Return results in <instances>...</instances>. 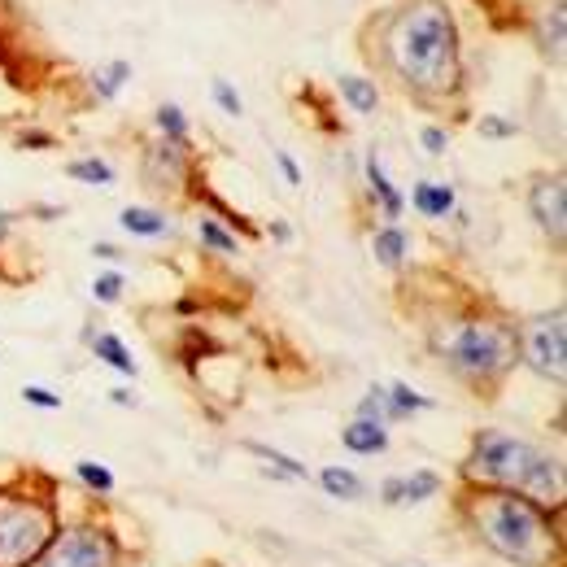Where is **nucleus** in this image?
I'll return each instance as SVG.
<instances>
[{
  "label": "nucleus",
  "instance_id": "nucleus-7",
  "mask_svg": "<svg viewBox=\"0 0 567 567\" xmlns=\"http://www.w3.org/2000/svg\"><path fill=\"white\" fill-rule=\"evenodd\" d=\"M515 345H520V363L533 367L541 380H550L554 389H563L567 380V323L563 306L550 315H533L515 328Z\"/></svg>",
  "mask_w": 567,
  "mask_h": 567
},
{
  "label": "nucleus",
  "instance_id": "nucleus-24",
  "mask_svg": "<svg viewBox=\"0 0 567 567\" xmlns=\"http://www.w3.org/2000/svg\"><path fill=\"white\" fill-rule=\"evenodd\" d=\"M197 236H201V245H210L214 253H227V258L240 253V240L227 232L223 223H214V219H197Z\"/></svg>",
  "mask_w": 567,
  "mask_h": 567
},
{
  "label": "nucleus",
  "instance_id": "nucleus-18",
  "mask_svg": "<svg viewBox=\"0 0 567 567\" xmlns=\"http://www.w3.org/2000/svg\"><path fill=\"white\" fill-rule=\"evenodd\" d=\"M319 485H323V493L328 498H336V502H358L367 493V485L358 480L349 467H323L319 472Z\"/></svg>",
  "mask_w": 567,
  "mask_h": 567
},
{
  "label": "nucleus",
  "instance_id": "nucleus-22",
  "mask_svg": "<svg viewBox=\"0 0 567 567\" xmlns=\"http://www.w3.org/2000/svg\"><path fill=\"white\" fill-rule=\"evenodd\" d=\"M131 79V66L127 62H110V66H101L92 75V92H96V101H114L118 88Z\"/></svg>",
  "mask_w": 567,
  "mask_h": 567
},
{
  "label": "nucleus",
  "instance_id": "nucleus-21",
  "mask_svg": "<svg viewBox=\"0 0 567 567\" xmlns=\"http://www.w3.org/2000/svg\"><path fill=\"white\" fill-rule=\"evenodd\" d=\"M441 493V476L437 472H410L402 476V506H419V502H428V498H437Z\"/></svg>",
  "mask_w": 567,
  "mask_h": 567
},
{
  "label": "nucleus",
  "instance_id": "nucleus-28",
  "mask_svg": "<svg viewBox=\"0 0 567 567\" xmlns=\"http://www.w3.org/2000/svg\"><path fill=\"white\" fill-rule=\"evenodd\" d=\"M210 92H214V101H219V110H223V114H232V118L245 114V101H240V92H236L227 79H214V83H210Z\"/></svg>",
  "mask_w": 567,
  "mask_h": 567
},
{
  "label": "nucleus",
  "instance_id": "nucleus-2",
  "mask_svg": "<svg viewBox=\"0 0 567 567\" xmlns=\"http://www.w3.org/2000/svg\"><path fill=\"white\" fill-rule=\"evenodd\" d=\"M389 62L397 79L419 96H445L458 88V27L445 0H410L389 31Z\"/></svg>",
  "mask_w": 567,
  "mask_h": 567
},
{
  "label": "nucleus",
  "instance_id": "nucleus-33",
  "mask_svg": "<svg viewBox=\"0 0 567 567\" xmlns=\"http://www.w3.org/2000/svg\"><path fill=\"white\" fill-rule=\"evenodd\" d=\"M275 166H280V171H284V179H288V188H301V166H297L293 158H288V153H284V149H275Z\"/></svg>",
  "mask_w": 567,
  "mask_h": 567
},
{
  "label": "nucleus",
  "instance_id": "nucleus-6",
  "mask_svg": "<svg viewBox=\"0 0 567 567\" xmlns=\"http://www.w3.org/2000/svg\"><path fill=\"white\" fill-rule=\"evenodd\" d=\"M123 563V541L105 524H70L57 528L48 550L31 567H118Z\"/></svg>",
  "mask_w": 567,
  "mask_h": 567
},
{
  "label": "nucleus",
  "instance_id": "nucleus-8",
  "mask_svg": "<svg viewBox=\"0 0 567 567\" xmlns=\"http://www.w3.org/2000/svg\"><path fill=\"white\" fill-rule=\"evenodd\" d=\"M140 175H144V188L153 192H179L192 175V162H188V144L179 140H149L144 144V162H140Z\"/></svg>",
  "mask_w": 567,
  "mask_h": 567
},
{
  "label": "nucleus",
  "instance_id": "nucleus-31",
  "mask_svg": "<svg viewBox=\"0 0 567 567\" xmlns=\"http://www.w3.org/2000/svg\"><path fill=\"white\" fill-rule=\"evenodd\" d=\"M480 136L506 140V136H515V123H506V118H498V114H485V118H480Z\"/></svg>",
  "mask_w": 567,
  "mask_h": 567
},
{
  "label": "nucleus",
  "instance_id": "nucleus-15",
  "mask_svg": "<svg viewBox=\"0 0 567 567\" xmlns=\"http://www.w3.org/2000/svg\"><path fill=\"white\" fill-rule=\"evenodd\" d=\"M371 253H376L380 267H402L406 253H410V236L397 223H389V227H380L376 232V240H371Z\"/></svg>",
  "mask_w": 567,
  "mask_h": 567
},
{
  "label": "nucleus",
  "instance_id": "nucleus-39",
  "mask_svg": "<svg viewBox=\"0 0 567 567\" xmlns=\"http://www.w3.org/2000/svg\"><path fill=\"white\" fill-rule=\"evenodd\" d=\"M5 232H9V214H0V240H5Z\"/></svg>",
  "mask_w": 567,
  "mask_h": 567
},
{
  "label": "nucleus",
  "instance_id": "nucleus-30",
  "mask_svg": "<svg viewBox=\"0 0 567 567\" xmlns=\"http://www.w3.org/2000/svg\"><path fill=\"white\" fill-rule=\"evenodd\" d=\"M358 419H376V424H384V384L358 402Z\"/></svg>",
  "mask_w": 567,
  "mask_h": 567
},
{
  "label": "nucleus",
  "instance_id": "nucleus-12",
  "mask_svg": "<svg viewBox=\"0 0 567 567\" xmlns=\"http://www.w3.org/2000/svg\"><path fill=\"white\" fill-rule=\"evenodd\" d=\"M410 201H415V210L424 214V219H450V214H454V188L450 184L419 179V184L410 188Z\"/></svg>",
  "mask_w": 567,
  "mask_h": 567
},
{
  "label": "nucleus",
  "instance_id": "nucleus-37",
  "mask_svg": "<svg viewBox=\"0 0 567 567\" xmlns=\"http://www.w3.org/2000/svg\"><path fill=\"white\" fill-rule=\"evenodd\" d=\"M92 253H96V258H105V262H114V258H118V253H123V249H118V245H110V240H101V245H96Z\"/></svg>",
  "mask_w": 567,
  "mask_h": 567
},
{
  "label": "nucleus",
  "instance_id": "nucleus-25",
  "mask_svg": "<svg viewBox=\"0 0 567 567\" xmlns=\"http://www.w3.org/2000/svg\"><path fill=\"white\" fill-rule=\"evenodd\" d=\"M75 476H79V480H83V485H88L92 493H101V498H105V493H114V485H118L110 467L88 463V458H83V463H75Z\"/></svg>",
  "mask_w": 567,
  "mask_h": 567
},
{
  "label": "nucleus",
  "instance_id": "nucleus-34",
  "mask_svg": "<svg viewBox=\"0 0 567 567\" xmlns=\"http://www.w3.org/2000/svg\"><path fill=\"white\" fill-rule=\"evenodd\" d=\"M380 502L384 506H402V476H389L380 485Z\"/></svg>",
  "mask_w": 567,
  "mask_h": 567
},
{
  "label": "nucleus",
  "instance_id": "nucleus-17",
  "mask_svg": "<svg viewBox=\"0 0 567 567\" xmlns=\"http://www.w3.org/2000/svg\"><path fill=\"white\" fill-rule=\"evenodd\" d=\"M118 223H123V232H131V236H166L171 232V219H166L162 210H144V205H127V210L118 214Z\"/></svg>",
  "mask_w": 567,
  "mask_h": 567
},
{
  "label": "nucleus",
  "instance_id": "nucleus-14",
  "mask_svg": "<svg viewBox=\"0 0 567 567\" xmlns=\"http://www.w3.org/2000/svg\"><path fill=\"white\" fill-rule=\"evenodd\" d=\"M419 410H432L428 397H419L415 389H406V384H384V424L410 419V415H419Z\"/></svg>",
  "mask_w": 567,
  "mask_h": 567
},
{
  "label": "nucleus",
  "instance_id": "nucleus-29",
  "mask_svg": "<svg viewBox=\"0 0 567 567\" xmlns=\"http://www.w3.org/2000/svg\"><path fill=\"white\" fill-rule=\"evenodd\" d=\"M22 402H31L40 410H62V393H48L44 384H27V389H22Z\"/></svg>",
  "mask_w": 567,
  "mask_h": 567
},
{
  "label": "nucleus",
  "instance_id": "nucleus-16",
  "mask_svg": "<svg viewBox=\"0 0 567 567\" xmlns=\"http://www.w3.org/2000/svg\"><path fill=\"white\" fill-rule=\"evenodd\" d=\"M92 354L101 358L105 367H114V371H123V376H140V367H136V358L127 354V345L118 341L114 332H96L92 336Z\"/></svg>",
  "mask_w": 567,
  "mask_h": 567
},
{
  "label": "nucleus",
  "instance_id": "nucleus-3",
  "mask_svg": "<svg viewBox=\"0 0 567 567\" xmlns=\"http://www.w3.org/2000/svg\"><path fill=\"white\" fill-rule=\"evenodd\" d=\"M463 480L467 485L528 493L541 506H563V463L550 450H541L524 437H511V432H476L472 454L463 458Z\"/></svg>",
  "mask_w": 567,
  "mask_h": 567
},
{
  "label": "nucleus",
  "instance_id": "nucleus-5",
  "mask_svg": "<svg viewBox=\"0 0 567 567\" xmlns=\"http://www.w3.org/2000/svg\"><path fill=\"white\" fill-rule=\"evenodd\" d=\"M57 528V498L48 489L0 485V567H31Z\"/></svg>",
  "mask_w": 567,
  "mask_h": 567
},
{
  "label": "nucleus",
  "instance_id": "nucleus-9",
  "mask_svg": "<svg viewBox=\"0 0 567 567\" xmlns=\"http://www.w3.org/2000/svg\"><path fill=\"white\" fill-rule=\"evenodd\" d=\"M528 210H533L537 227L550 236L554 249H563L567 240V184L563 175H537L533 184H528Z\"/></svg>",
  "mask_w": 567,
  "mask_h": 567
},
{
  "label": "nucleus",
  "instance_id": "nucleus-36",
  "mask_svg": "<svg viewBox=\"0 0 567 567\" xmlns=\"http://www.w3.org/2000/svg\"><path fill=\"white\" fill-rule=\"evenodd\" d=\"M271 236L280 240V245H288V240H293V227H288L284 219H275V223H271Z\"/></svg>",
  "mask_w": 567,
  "mask_h": 567
},
{
  "label": "nucleus",
  "instance_id": "nucleus-10",
  "mask_svg": "<svg viewBox=\"0 0 567 567\" xmlns=\"http://www.w3.org/2000/svg\"><path fill=\"white\" fill-rule=\"evenodd\" d=\"M341 445L349 454H384L389 450V428L376 424V419H354V424L341 428Z\"/></svg>",
  "mask_w": 567,
  "mask_h": 567
},
{
  "label": "nucleus",
  "instance_id": "nucleus-23",
  "mask_svg": "<svg viewBox=\"0 0 567 567\" xmlns=\"http://www.w3.org/2000/svg\"><path fill=\"white\" fill-rule=\"evenodd\" d=\"M66 175L70 179H79V184H114V166L110 162H101V158H79V162H70L66 166Z\"/></svg>",
  "mask_w": 567,
  "mask_h": 567
},
{
  "label": "nucleus",
  "instance_id": "nucleus-27",
  "mask_svg": "<svg viewBox=\"0 0 567 567\" xmlns=\"http://www.w3.org/2000/svg\"><path fill=\"white\" fill-rule=\"evenodd\" d=\"M92 297L101 301V306H114V301L123 297V275H118V271H101L92 280Z\"/></svg>",
  "mask_w": 567,
  "mask_h": 567
},
{
  "label": "nucleus",
  "instance_id": "nucleus-32",
  "mask_svg": "<svg viewBox=\"0 0 567 567\" xmlns=\"http://www.w3.org/2000/svg\"><path fill=\"white\" fill-rule=\"evenodd\" d=\"M419 140H424V149L432 153V158H441V153L450 149V136H445L441 127H424V131H419Z\"/></svg>",
  "mask_w": 567,
  "mask_h": 567
},
{
  "label": "nucleus",
  "instance_id": "nucleus-38",
  "mask_svg": "<svg viewBox=\"0 0 567 567\" xmlns=\"http://www.w3.org/2000/svg\"><path fill=\"white\" fill-rule=\"evenodd\" d=\"M114 402H118V406H136L140 397H136V393H127V389H114Z\"/></svg>",
  "mask_w": 567,
  "mask_h": 567
},
{
  "label": "nucleus",
  "instance_id": "nucleus-1",
  "mask_svg": "<svg viewBox=\"0 0 567 567\" xmlns=\"http://www.w3.org/2000/svg\"><path fill=\"white\" fill-rule=\"evenodd\" d=\"M458 520L515 567H554L563 559V506H541L528 493L467 485L458 493Z\"/></svg>",
  "mask_w": 567,
  "mask_h": 567
},
{
  "label": "nucleus",
  "instance_id": "nucleus-19",
  "mask_svg": "<svg viewBox=\"0 0 567 567\" xmlns=\"http://www.w3.org/2000/svg\"><path fill=\"white\" fill-rule=\"evenodd\" d=\"M245 450H249V454H258L262 463L271 467V472H280V476H288V480H310V467L301 463V458H293V454L275 450V445H262V441H245Z\"/></svg>",
  "mask_w": 567,
  "mask_h": 567
},
{
  "label": "nucleus",
  "instance_id": "nucleus-11",
  "mask_svg": "<svg viewBox=\"0 0 567 567\" xmlns=\"http://www.w3.org/2000/svg\"><path fill=\"white\" fill-rule=\"evenodd\" d=\"M563 27H567L563 0H550L546 14L537 22V48L550 57V66H563Z\"/></svg>",
  "mask_w": 567,
  "mask_h": 567
},
{
  "label": "nucleus",
  "instance_id": "nucleus-4",
  "mask_svg": "<svg viewBox=\"0 0 567 567\" xmlns=\"http://www.w3.org/2000/svg\"><path fill=\"white\" fill-rule=\"evenodd\" d=\"M441 358L454 376H463L467 384H502L506 371L520 363V345H515V328L506 319H463L445 332Z\"/></svg>",
  "mask_w": 567,
  "mask_h": 567
},
{
  "label": "nucleus",
  "instance_id": "nucleus-20",
  "mask_svg": "<svg viewBox=\"0 0 567 567\" xmlns=\"http://www.w3.org/2000/svg\"><path fill=\"white\" fill-rule=\"evenodd\" d=\"M341 96L349 101V110L354 114H376V105H380L376 83L363 79V75H341Z\"/></svg>",
  "mask_w": 567,
  "mask_h": 567
},
{
  "label": "nucleus",
  "instance_id": "nucleus-26",
  "mask_svg": "<svg viewBox=\"0 0 567 567\" xmlns=\"http://www.w3.org/2000/svg\"><path fill=\"white\" fill-rule=\"evenodd\" d=\"M158 127H162L166 140L188 144V118H184V110H179V105H158Z\"/></svg>",
  "mask_w": 567,
  "mask_h": 567
},
{
  "label": "nucleus",
  "instance_id": "nucleus-13",
  "mask_svg": "<svg viewBox=\"0 0 567 567\" xmlns=\"http://www.w3.org/2000/svg\"><path fill=\"white\" fill-rule=\"evenodd\" d=\"M367 184H371V192L380 197V210H384V219L389 223H397L402 219V210H406V197L397 192L393 184H389V175H384V166H380V153L371 149L367 153Z\"/></svg>",
  "mask_w": 567,
  "mask_h": 567
},
{
  "label": "nucleus",
  "instance_id": "nucleus-35",
  "mask_svg": "<svg viewBox=\"0 0 567 567\" xmlns=\"http://www.w3.org/2000/svg\"><path fill=\"white\" fill-rule=\"evenodd\" d=\"M18 149H53V136H44V131H22Z\"/></svg>",
  "mask_w": 567,
  "mask_h": 567
}]
</instances>
